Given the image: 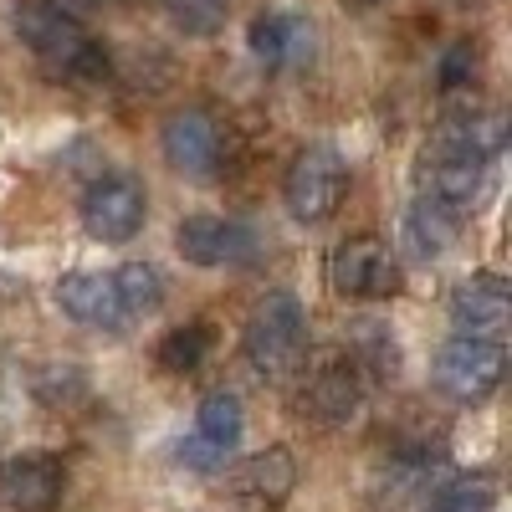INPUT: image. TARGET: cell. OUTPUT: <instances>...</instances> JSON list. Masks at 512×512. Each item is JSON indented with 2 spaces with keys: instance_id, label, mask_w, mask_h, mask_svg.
Here are the masks:
<instances>
[{
  "instance_id": "obj_4",
  "label": "cell",
  "mask_w": 512,
  "mask_h": 512,
  "mask_svg": "<svg viewBox=\"0 0 512 512\" xmlns=\"http://www.w3.org/2000/svg\"><path fill=\"white\" fill-rule=\"evenodd\" d=\"M507 374V354L497 338H472V333H456L451 344H441L436 354V384L441 395L461 400V405H477L487 400Z\"/></svg>"
},
{
  "instance_id": "obj_12",
  "label": "cell",
  "mask_w": 512,
  "mask_h": 512,
  "mask_svg": "<svg viewBox=\"0 0 512 512\" xmlns=\"http://www.w3.org/2000/svg\"><path fill=\"white\" fill-rule=\"evenodd\" d=\"M507 144V123L502 113H451L436 139H431V154L436 159H472V164H487L497 159Z\"/></svg>"
},
{
  "instance_id": "obj_9",
  "label": "cell",
  "mask_w": 512,
  "mask_h": 512,
  "mask_svg": "<svg viewBox=\"0 0 512 512\" xmlns=\"http://www.w3.org/2000/svg\"><path fill=\"white\" fill-rule=\"evenodd\" d=\"M512 318V287L497 272H477L466 277L451 292V323L456 333H472V338H497Z\"/></svg>"
},
{
  "instance_id": "obj_13",
  "label": "cell",
  "mask_w": 512,
  "mask_h": 512,
  "mask_svg": "<svg viewBox=\"0 0 512 512\" xmlns=\"http://www.w3.org/2000/svg\"><path fill=\"white\" fill-rule=\"evenodd\" d=\"M246 41H251V57L262 67H303L313 57V26L303 16H287V11L256 16Z\"/></svg>"
},
{
  "instance_id": "obj_20",
  "label": "cell",
  "mask_w": 512,
  "mask_h": 512,
  "mask_svg": "<svg viewBox=\"0 0 512 512\" xmlns=\"http://www.w3.org/2000/svg\"><path fill=\"white\" fill-rule=\"evenodd\" d=\"M497 487L487 477H451L425 492V512H492Z\"/></svg>"
},
{
  "instance_id": "obj_23",
  "label": "cell",
  "mask_w": 512,
  "mask_h": 512,
  "mask_svg": "<svg viewBox=\"0 0 512 512\" xmlns=\"http://www.w3.org/2000/svg\"><path fill=\"white\" fill-rule=\"evenodd\" d=\"M164 16L185 36H216L226 26V0H164Z\"/></svg>"
},
{
  "instance_id": "obj_7",
  "label": "cell",
  "mask_w": 512,
  "mask_h": 512,
  "mask_svg": "<svg viewBox=\"0 0 512 512\" xmlns=\"http://www.w3.org/2000/svg\"><path fill=\"white\" fill-rule=\"evenodd\" d=\"M241 425H246V415H241V400L236 395H226V390L205 395L200 410H195V436L180 446V461L185 466H200V472H216V466L236 451Z\"/></svg>"
},
{
  "instance_id": "obj_2",
  "label": "cell",
  "mask_w": 512,
  "mask_h": 512,
  "mask_svg": "<svg viewBox=\"0 0 512 512\" xmlns=\"http://www.w3.org/2000/svg\"><path fill=\"white\" fill-rule=\"evenodd\" d=\"M241 349L262 379H292L308 359V313L292 292H267L246 318Z\"/></svg>"
},
{
  "instance_id": "obj_10",
  "label": "cell",
  "mask_w": 512,
  "mask_h": 512,
  "mask_svg": "<svg viewBox=\"0 0 512 512\" xmlns=\"http://www.w3.org/2000/svg\"><path fill=\"white\" fill-rule=\"evenodd\" d=\"M62 497V461L57 456H11L0 461V507L11 512H52Z\"/></svg>"
},
{
  "instance_id": "obj_25",
  "label": "cell",
  "mask_w": 512,
  "mask_h": 512,
  "mask_svg": "<svg viewBox=\"0 0 512 512\" xmlns=\"http://www.w3.org/2000/svg\"><path fill=\"white\" fill-rule=\"evenodd\" d=\"M472 67H477V52H472V47H451V52L441 57V88H446V93L461 88V82L472 77Z\"/></svg>"
},
{
  "instance_id": "obj_17",
  "label": "cell",
  "mask_w": 512,
  "mask_h": 512,
  "mask_svg": "<svg viewBox=\"0 0 512 512\" xmlns=\"http://www.w3.org/2000/svg\"><path fill=\"white\" fill-rule=\"evenodd\" d=\"M297 487V461L287 446H267V451H256L241 472H236V492L251 497V502H262V507H282Z\"/></svg>"
},
{
  "instance_id": "obj_26",
  "label": "cell",
  "mask_w": 512,
  "mask_h": 512,
  "mask_svg": "<svg viewBox=\"0 0 512 512\" xmlns=\"http://www.w3.org/2000/svg\"><path fill=\"white\" fill-rule=\"evenodd\" d=\"M72 6H108V0H72Z\"/></svg>"
},
{
  "instance_id": "obj_22",
  "label": "cell",
  "mask_w": 512,
  "mask_h": 512,
  "mask_svg": "<svg viewBox=\"0 0 512 512\" xmlns=\"http://www.w3.org/2000/svg\"><path fill=\"white\" fill-rule=\"evenodd\" d=\"M210 354V328L205 323H185V328H169L159 338V364L169 374H190L200 369V359Z\"/></svg>"
},
{
  "instance_id": "obj_5",
  "label": "cell",
  "mask_w": 512,
  "mask_h": 512,
  "mask_svg": "<svg viewBox=\"0 0 512 512\" xmlns=\"http://www.w3.org/2000/svg\"><path fill=\"white\" fill-rule=\"evenodd\" d=\"M328 277H333V292L349 297V303H379V297H395L400 292V267L384 241L374 236H354L333 251L328 262Z\"/></svg>"
},
{
  "instance_id": "obj_19",
  "label": "cell",
  "mask_w": 512,
  "mask_h": 512,
  "mask_svg": "<svg viewBox=\"0 0 512 512\" xmlns=\"http://www.w3.org/2000/svg\"><path fill=\"white\" fill-rule=\"evenodd\" d=\"M113 292H118L123 318H139V313H154L164 303V277L149 262H128L113 272Z\"/></svg>"
},
{
  "instance_id": "obj_21",
  "label": "cell",
  "mask_w": 512,
  "mask_h": 512,
  "mask_svg": "<svg viewBox=\"0 0 512 512\" xmlns=\"http://www.w3.org/2000/svg\"><path fill=\"white\" fill-rule=\"evenodd\" d=\"M482 175H487V164H472V159H436V154H431V195L451 200L456 210H466V205L477 200Z\"/></svg>"
},
{
  "instance_id": "obj_24",
  "label": "cell",
  "mask_w": 512,
  "mask_h": 512,
  "mask_svg": "<svg viewBox=\"0 0 512 512\" xmlns=\"http://www.w3.org/2000/svg\"><path fill=\"white\" fill-rule=\"evenodd\" d=\"M36 395H41V405L62 410V405H77L82 395H88V384H82L77 369H52V374H41V379H36Z\"/></svg>"
},
{
  "instance_id": "obj_1",
  "label": "cell",
  "mask_w": 512,
  "mask_h": 512,
  "mask_svg": "<svg viewBox=\"0 0 512 512\" xmlns=\"http://www.w3.org/2000/svg\"><path fill=\"white\" fill-rule=\"evenodd\" d=\"M16 36L47 67H57L67 77H88V82L108 77V47H98V41L82 31V21L72 11L52 6V0H21L16 6Z\"/></svg>"
},
{
  "instance_id": "obj_14",
  "label": "cell",
  "mask_w": 512,
  "mask_h": 512,
  "mask_svg": "<svg viewBox=\"0 0 512 512\" xmlns=\"http://www.w3.org/2000/svg\"><path fill=\"white\" fill-rule=\"evenodd\" d=\"M57 308L82 323V328H123V308H118V292H113V277L103 272H72L57 282Z\"/></svg>"
},
{
  "instance_id": "obj_6",
  "label": "cell",
  "mask_w": 512,
  "mask_h": 512,
  "mask_svg": "<svg viewBox=\"0 0 512 512\" xmlns=\"http://www.w3.org/2000/svg\"><path fill=\"white\" fill-rule=\"evenodd\" d=\"M144 216H149L144 190L134 180H123V175L98 180L88 195H82V231H88L93 241H108V246L134 241L144 231Z\"/></svg>"
},
{
  "instance_id": "obj_11",
  "label": "cell",
  "mask_w": 512,
  "mask_h": 512,
  "mask_svg": "<svg viewBox=\"0 0 512 512\" xmlns=\"http://www.w3.org/2000/svg\"><path fill=\"white\" fill-rule=\"evenodd\" d=\"M175 251L190 267H236L251 256V231L221 216H185L175 226Z\"/></svg>"
},
{
  "instance_id": "obj_3",
  "label": "cell",
  "mask_w": 512,
  "mask_h": 512,
  "mask_svg": "<svg viewBox=\"0 0 512 512\" xmlns=\"http://www.w3.org/2000/svg\"><path fill=\"white\" fill-rule=\"evenodd\" d=\"M344 190H349V164L328 144H308L282 175V205H287V216L303 221V226L328 221L333 210L344 205Z\"/></svg>"
},
{
  "instance_id": "obj_18",
  "label": "cell",
  "mask_w": 512,
  "mask_h": 512,
  "mask_svg": "<svg viewBox=\"0 0 512 512\" xmlns=\"http://www.w3.org/2000/svg\"><path fill=\"white\" fill-rule=\"evenodd\" d=\"M436 451H400L390 466H384V477H379V502H390V507H400V502H425V492L436 487Z\"/></svg>"
},
{
  "instance_id": "obj_8",
  "label": "cell",
  "mask_w": 512,
  "mask_h": 512,
  "mask_svg": "<svg viewBox=\"0 0 512 512\" xmlns=\"http://www.w3.org/2000/svg\"><path fill=\"white\" fill-rule=\"evenodd\" d=\"M159 149H164V164L175 169V175H210L221 159V134H216V123H210L200 108H180V113H169L164 128H159Z\"/></svg>"
},
{
  "instance_id": "obj_15",
  "label": "cell",
  "mask_w": 512,
  "mask_h": 512,
  "mask_svg": "<svg viewBox=\"0 0 512 512\" xmlns=\"http://www.w3.org/2000/svg\"><path fill=\"white\" fill-rule=\"evenodd\" d=\"M303 395H308L303 400L308 420H318V425H349L359 415V405H364V379H359L354 364H323L308 379Z\"/></svg>"
},
{
  "instance_id": "obj_16",
  "label": "cell",
  "mask_w": 512,
  "mask_h": 512,
  "mask_svg": "<svg viewBox=\"0 0 512 512\" xmlns=\"http://www.w3.org/2000/svg\"><path fill=\"white\" fill-rule=\"evenodd\" d=\"M461 236V210L441 195H415L410 210H405V246L420 256V262H436L441 251H451Z\"/></svg>"
}]
</instances>
